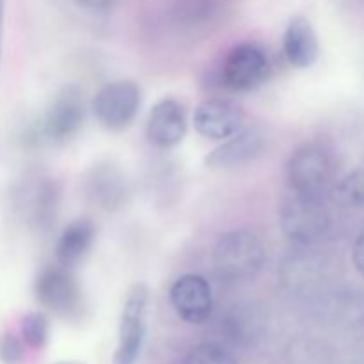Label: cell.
<instances>
[{"instance_id":"16","label":"cell","mask_w":364,"mask_h":364,"mask_svg":"<svg viewBox=\"0 0 364 364\" xmlns=\"http://www.w3.org/2000/svg\"><path fill=\"white\" fill-rule=\"evenodd\" d=\"M60 201V188L53 180H43L36 187L34 199H32V220L36 226L48 228L50 223L55 219L57 208Z\"/></svg>"},{"instance_id":"11","label":"cell","mask_w":364,"mask_h":364,"mask_svg":"<svg viewBox=\"0 0 364 364\" xmlns=\"http://www.w3.org/2000/svg\"><path fill=\"white\" fill-rule=\"evenodd\" d=\"M187 110L176 98H164L153 105L146 121V139L159 149L176 148L187 134Z\"/></svg>"},{"instance_id":"3","label":"cell","mask_w":364,"mask_h":364,"mask_svg":"<svg viewBox=\"0 0 364 364\" xmlns=\"http://www.w3.org/2000/svg\"><path fill=\"white\" fill-rule=\"evenodd\" d=\"M272 73L269 55L258 43H240L224 57L219 82L233 92H249L262 87Z\"/></svg>"},{"instance_id":"9","label":"cell","mask_w":364,"mask_h":364,"mask_svg":"<svg viewBox=\"0 0 364 364\" xmlns=\"http://www.w3.org/2000/svg\"><path fill=\"white\" fill-rule=\"evenodd\" d=\"M244 107L226 96H213V98L203 100L196 107L194 116H192L196 132L212 141H224V139L231 137L240 128H244Z\"/></svg>"},{"instance_id":"14","label":"cell","mask_w":364,"mask_h":364,"mask_svg":"<svg viewBox=\"0 0 364 364\" xmlns=\"http://www.w3.org/2000/svg\"><path fill=\"white\" fill-rule=\"evenodd\" d=\"M283 53L288 64L297 70H306L316 63L320 53L318 36L308 18L294 16L288 21L283 34Z\"/></svg>"},{"instance_id":"15","label":"cell","mask_w":364,"mask_h":364,"mask_svg":"<svg viewBox=\"0 0 364 364\" xmlns=\"http://www.w3.org/2000/svg\"><path fill=\"white\" fill-rule=\"evenodd\" d=\"M96 240V228L91 219H75L59 235L55 244V263L73 270L91 251Z\"/></svg>"},{"instance_id":"7","label":"cell","mask_w":364,"mask_h":364,"mask_svg":"<svg viewBox=\"0 0 364 364\" xmlns=\"http://www.w3.org/2000/svg\"><path fill=\"white\" fill-rule=\"evenodd\" d=\"M142 105V89L134 80H114L103 85L92 100V114L105 130L130 127Z\"/></svg>"},{"instance_id":"2","label":"cell","mask_w":364,"mask_h":364,"mask_svg":"<svg viewBox=\"0 0 364 364\" xmlns=\"http://www.w3.org/2000/svg\"><path fill=\"white\" fill-rule=\"evenodd\" d=\"M265 263L262 238L249 230H233L219 238L213 251L217 274L228 281H247L259 274Z\"/></svg>"},{"instance_id":"4","label":"cell","mask_w":364,"mask_h":364,"mask_svg":"<svg viewBox=\"0 0 364 364\" xmlns=\"http://www.w3.org/2000/svg\"><path fill=\"white\" fill-rule=\"evenodd\" d=\"M34 294L43 308L63 318H75L84 309V294L73 270L57 263L38 274Z\"/></svg>"},{"instance_id":"18","label":"cell","mask_w":364,"mask_h":364,"mask_svg":"<svg viewBox=\"0 0 364 364\" xmlns=\"http://www.w3.org/2000/svg\"><path fill=\"white\" fill-rule=\"evenodd\" d=\"M50 338V320L43 311H32L21 320V341L28 348L41 350Z\"/></svg>"},{"instance_id":"20","label":"cell","mask_w":364,"mask_h":364,"mask_svg":"<svg viewBox=\"0 0 364 364\" xmlns=\"http://www.w3.org/2000/svg\"><path fill=\"white\" fill-rule=\"evenodd\" d=\"M25 358V343L14 333H4L0 336V363L21 364Z\"/></svg>"},{"instance_id":"13","label":"cell","mask_w":364,"mask_h":364,"mask_svg":"<svg viewBox=\"0 0 364 364\" xmlns=\"http://www.w3.org/2000/svg\"><path fill=\"white\" fill-rule=\"evenodd\" d=\"M85 198L105 212H116L127 203L128 181L112 164L91 167L84 178Z\"/></svg>"},{"instance_id":"8","label":"cell","mask_w":364,"mask_h":364,"mask_svg":"<svg viewBox=\"0 0 364 364\" xmlns=\"http://www.w3.org/2000/svg\"><path fill=\"white\" fill-rule=\"evenodd\" d=\"M85 119V102L80 89L75 85H66L57 92L50 103L45 117L39 124V135L46 141L66 142L82 128Z\"/></svg>"},{"instance_id":"6","label":"cell","mask_w":364,"mask_h":364,"mask_svg":"<svg viewBox=\"0 0 364 364\" xmlns=\"http://www.w3.org/2000/svg\"><path fill=\"white\" fill-rule=\"evenodd\" d=\"M331 217L322 198L294 194L283 203L279 212V226L284 237L297 245H311L329 230Z\"/></svg>"},{"instance_id":"5","label":"cell","mask_w":364,"mask_h":364,"mask_svg":"<svg viewBox=\"0 0 364 364\" xmlns=\"http://www.w3.org/2000/svg\"><path fill=\"white\" fill-rule=\"evenodd\" d=\"M148 306V287L144 283L134 284L127 294L123 309H121L114 364H137L146 340Z\"/></svg>"},{"instance_id":"19","label":"cell","mask_w":364,"mask_h":364,"mask_svg":"<svg viewBox=\"0 0 364 364\" xmlns=\"http://www.w3.org/2000/svg\"><path fill=\"white\" fill-rule=\"evenodd\" d=\"M183 364H238L235 355L224 345L201 343L196 345L185 358Z\"/></svg>"},{"instance_id":"12","label":"cell","mask_w":364,"mask_h":364,"mask_svg":"<svg viewBox=\"0 0 364 364\" xmlns=\"http://www.w3.org/2000/svg\"><path fill=\"white\" fill-rule=\"evenodd\" d=\"M267 139L259 128H240L237 134L220 141L213 151L206 155L205 164L210 169H233L245 166L265 155Z\"/></svg>"},{"instance_id":"17","label":"cell","mask_w":364,"mask_h":364,"mask_svg":"<svg viewBox=\"0 0 364 364\" xmlns=\"http://www.w3.org/2000/svg\"><path fill=\"white\" fill-rule=\"evenodd\" d=\"M331 199L340 208H361L364 206V169L347 174L343 180L333 185Z\"/></svg>"},{"instance_id":"21","label":"cell","mask_w":364,"mask_h":364,"mask_svg":"<svg viewBox=\"0 0 364 364\" xmlns=\"http://www.w3.org/2000/svg\"><path fill=\"white\" fill-rule=\"evenodd\" d=\"M352 259H354L355 269L364 277V230L355 238L354 247H352Z\"/></svg>"},{"instance_id":"23","label":"cell","mask_w":364,"mask_h":364,"mask_svg":"<svg viewBox=\"0 0 364 364\" xmlns=\"http://www.w3.org/2000/svg\"><path fill=\"white\" fill-rule=\"evenodd\" d=\"M59 364H68V363H59Z\"/></svg>"},{"instance_id":"10","label":"cell","mask_w":364,"mask_h":364,"mask_svg":"<svg viewBox=\"0 0 364 364\" xmlns=\"http://www.w3.org/2000/svg\"><path fill=\"white\" fill-rule=\"evenodd\" d=\"M169 301L183 322L199 326L212 316L213 294L208 281L199 274H183L173 283Z\"/></svg>"},{"instance_id":"22","label":"cell","mask_w":364,"mask_h":364,"mask_svg":"<svg viewBox=\"0 0 364 364\" xmlns=\"http://www.w3.org/2000/svg\"><path fill=\"white\" fill-rule=\"evenodd\" d=\"M77 2L89 11H107L116 4V0H77Z\"/></svg>"},{"instance_id":"1","label":"cell","mask_w":364,"mask_h":364,"mask_svg":"<svg viewBox=\"0 0 364 364\" xmlns=\"http://www.w3.org/2000/svg\"><path fill=\"white\" fill-rule=\"evenodd\" d=\"M336 171V156L326 144L306 142L288 160L287 181L294 194L322 198L333 188Z\"/></svg>"}]
</instances>
